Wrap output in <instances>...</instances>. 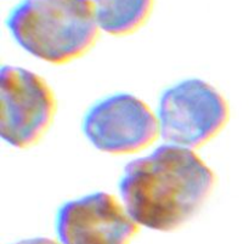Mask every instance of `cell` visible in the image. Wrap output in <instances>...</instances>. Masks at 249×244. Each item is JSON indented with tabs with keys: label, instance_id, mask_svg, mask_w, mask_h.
<instances>
[{
	"label": "cell",
	"instance_id": "7",
	"mask_svg": "<svg viewBox=\"0 0 249 244\" xmlns=\"http://www.w3.org/2000/svg\"><path fill=\"white\" fill-rule=\"evenodd\" d=\"M100 31L113 36L135 33L147 23L155 0H91Z\"/></svg>",
	"mask_w": 249,
	"mask_h": 244
},
{
	"label": "cell",
	"instance_id": "5",
	"mask_svg": "<svg viewBox=\"0 0 249 244\" xmlns=\"http://www.w3.org/2000/svg\"><path fill=\"white\" fill-rule=\"evenodd\" d=\"M82 131L96 150L114 156L140 152L160 138L156 112L130 92H116L91 105Z\"/></svg>",
	"mask_w": 249,
	"mask_h": 244
},
{
	"label": "cell",
	"instance_id": "2",
	"mask_svg": "<svg viewBox=\"0 0 249 244\" xmlns=\"http://www.w3.org/2000/svg\"><path fill=\"white\" fill-rule=\"evenodd\" d=\"M6 27L19 48L51 65L84 56L100 33L91 0H19Z\"/></svg>",
	"mask_w": 249,
	"mask_h": 244
},
{
	"label": "cell",
	"instance_id": "3",
	"mask_svg": "<svg viewBox=\"0 0 249 244\" xmlns=\"http://www.w3.org/2000/svg\"><path fill=\"white\" fill-rule=\"evenodd\" d=\"M156 114L165 143L196 151L224 130L230 107L211 83L187 78L163 90Z\"/></svg>",
	"mask_w": 249,
	"mask_h": 244
},
{
	"label": "cell",
	"instance_id": "8",
	"mask_svg": "<svg viewBox=\"0 0 249 244\" xmlns=\"http://www.w3.org/2000/svg\"><path fill=\"white\" fill-rule=\"evenodd\" d=\"M11 244H60L51 238L46 237H34V238H26V240L17 241V242Z\"/></svg>",
	"mask_w": 249,
	"mask_h": 244
},
{
	"label": "cell",
	"instance_id": "1",
	"mask_svg": "<svg viewBox=\"0 0 249 244\" xmlns=\"http://www.w3.org/2000/svg\"><path fill=\"white\" fill-rule=\"evenodd\" d=\"M215 185V174L196 151L163 143L124 167L119 198L134 223L170 232L202 209Z\"/></svg>",
	"mask_w": 249,
	"mask_h": 244
},
{
	"label": "cell",
	"instance_id": "4",
	"mask_svg": "<svg viewBox=\"0 0 249 244\" xmlns=\"http://www.w3.org/2000/svg\"><path fill=\"white\" fill-rule=\"evenodd\" d=\"M56 113V97L44 78L23 67L0 70V135L15 148L41 140Z\"/></svg>",
	"mask_w": 249,
	"mask_h": 244
},
{
	"label": "cell",
	"instance_id": "6",
	"mask_svg": "<svg viewBox=\"0 0 249 244\" xmlns=\"http://www.w3.org/2000/svg\"><path fill=\"white\" fill-rule=\"evenodd\" d=\"M138 230L121 199L104 191L65 202L55 218L60 244H130Z\"/></svg>",
	"mask_w": 249,
	"mask_h": 244
}]
</instances>
